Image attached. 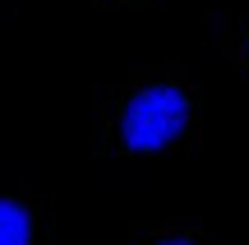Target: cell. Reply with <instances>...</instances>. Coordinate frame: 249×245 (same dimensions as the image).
<instances>
[{"label":"cell","instance_id":"6da1fadb","mask_svg":"<svg viewBox=\"0 0 249 245\" xmlns=\"http://www.w3.org/2000/svg\"><path fill=\"white\" fill-rule=\"evenodd\" d=\"M194 125V93L176 79H139L111 97L102 134L120 157H157L176 148Z\"/></svg>","mask_w":249,"mask_h":245},{"label":"cell","instance_id":"7a4b0ae2","mask_svg":"<svg viewBox=\"0 0 249 245\" xmlns=\"http://www.w3.org/2000/svg\"><path fill=\"white\" fill-rule=\"evenodd\" d=\"M0 245H51L46 204L23 190H0Z\"/></svg>","mask_w":249,"mask_h":245},{"label":"cell","instance_id":"3957f363","mask_svg":"<svg viewBox=\"0 0 249 245\" xmlns=\"http://www.w3.org/2000/svg\"><path fill=\"white\" fill-rule=\"evenodd\" d=\"M148 245H198V241H189V236H152Z\"/></svg>","mask_w":249,"mask_h":245},{"label":"cell","instance_id":"277c9868","mask_svg":"<svg viewBox=\"0 0 249 245\" xmlns=\"http://www.w3.org/2000/svg\"><path fill=\"white\" fill-rule=\"evenodd\" d=\"M245 65H249V28H245Z\"/></svg>","mask_w":249,"mask_h":245}]
</instances>
